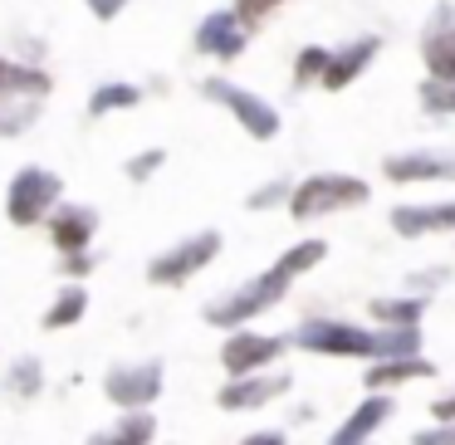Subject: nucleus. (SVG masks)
I'll return each instance as SVG.
<instances>
[{
	"mask_svg": "<svg viewBox=\"0 0 455 445\" xmlns=\"http://www.w3.org/2000/svg\"><path fill=\"white\" fill-rule=\"evenodd\" d=\"M323 259V240H304V245H294L284 259H279L269 274H259L255 284H245L240 294H230L226 304H216L211 308V323H240V318H250V314H259V308H269V304H279L284 298V289H289V279L299 274V269H308V265H318Z\"/></svg>",
	"mask_w": 455,
	"mask_h": 445,
	"instance_id": "nucleus-1",
	"label": "nucleus"
},
{
	"mask_svg": "<svg viewBox=\"0 0 455 445\" xmlns=\"http://www.w3.org/2000/svg\"><path fill=\"white\" fill-rule=\"evenodd\" d=\"M299 343L314 347V353H353V357H363V353H387V357L416 353V333H411V328H406V333L372 338V333H363V328H343V323H308L304 333H299Z\"/></svg>",
	"mask_w": 455,
	"mask_h": 445,
	"instance_id": "nucleus-2",
	"label": "nucleus"
},
{
	"mask_svg": "<svg viewBox=\"0 0 455 445\" xmlns=\"http://www.w3.org/2000/svg\"><path fill=\"white\" fill-rule=\"evenodd\" d=\"M357 201H367V181H357V177H314V181H304V187L294 191L289 211H294V220H314V216H323V211L357 206Z\"/></svg>",
	"mask_w": 455,
	"mask_h": 445,
	"instance_id": "nucleus-3",
	"label": "nucleus"
},
{
	"mask_svg": "<svg viewBox=\"0 0 455 445\" xmlns=\"http://www.w3.org/2000/svg\"><path fill=\"white\" fill-rule=\"evenodd\" d=\"M54 201H60V177H54V171H40V167H25V171H15V181H11L5 211H11L15 226H35Z\"/></svg>",
	"mask_w": 455,
	"mask_h": 445,
	"instance_id": "nucleus-4",
	"label": "nucleus"
},
{
	"mask_svg": "<svg viewBox=\"0 0 455 445\" xmlns=\"http://www.w3.org/2000/svg\"><path fill=\"white\" fill-rule=\"evenodd\" d=\"M206 99L226 103V108L250 128V138H275V132H279V113L269 108L265 99H255V93L235 89V83H226V79H206Z\"/></svg>",
	"mask_w": 455,
	"mask_h": 445,
	"instance_id": "nucleus-5",
	"label": "nucleus"
},
{
	"mask_svg": "<svg viewBox=\"0 0 455 445\" xmlns=\"http://www.w3.org/2000/svg\"><path fill=\"white\" fill-rule=\"evenodd\" d=\"M220 250V235L216 230H206V235H191L187 245H177V250H167L162 259H152V284H181L187 274H196L201 265H206L211 255Z\"/></svg>",
	"mask_w": 455,
	"mask_h": 445,
	"instance_id": "nucleus-6",
	"label": "nucleus"
},
{
	"mask_svg": "<svg viewBox=\"0 0 455 445\" xmlns=\"http://www.w3.org/2000/svg\"><path fill=\"white\" fill-rule=\"evenodd\" d=\"M162 392V367L148 362V367H118V372L108 377V396L118 406H142L152 401V396Z\"/></svg>",
	"mask_w": 455,
	"mask_h": 445,
	"instance_id": "nucleus-7",
	"label": "nucleus"
},
{
	"mask_svg": "<svg viewBox=\"0 0 455 445\" xmlns=\"http://www.w3.org/2000/svg\"><path fill=\"white\" fill-rule=\"evenodd\" d=\"M196 44H201L206 54H220V60H235V54L245 50V25H240L235 15H211V20L196 30Z\"/></svg>",
	"mask_w": 455,
	"mask_h": 445,
	"instance_id": "nucleus-8",
	"label": "nucleus"
},
{
	"mask_svg": "<svg viewBox=\"0 0 455 445\" xmlns=\"http://www.w3.org/2000/svg\"><path fill=\"white\" fill-rule=\"evenodd\" d=\"M445 25H435L426 35V69H431L435 83H455V25H451V11H441Z\"/></svg>",
	"mask_w": 455,
	"mask_h": 445,
	"instance_id": "nucleus-9",
	"label": "nucleus"
},
{
	"mask_svg": "<svg viewBox=\"0 0 455 445\" xmlns=\"http://www.w3.org/2000/svg\"><path fill=\"white\" fill-rule=\"evenodd\" d=\"M279 353V338H255V333H240L226 343V367L230 372H250V367L269 362Z\"/></svg>",
	"mask_w": 455,
	"mask_h": 445,
	"instance_id": "nucleus-10",
	"label": "nucleus"
},
{
	"mask_svg": "<svg viewBox=\"0 0 455 445\" xmlns=\"http://www.w3.org/2000/svg\"><path fill=\"white\" fill-rule=\"evenodd\" d=\"M396 235H421V230H451L455 226V206H402L392 216Z\"/></svg>",
	"mask_w": 455,
	"mask_h": 445,
	"instance_id": "nucleus-11",
	"label": "nucleus"
},
{
	"mask_svg": "<svg viewBox=\"0 0 455 445\" xmlns=\"http://www.w3.org/2000/svg\"><path fill=\"white\" fill-rule=\"evenodd\" d=\"M372 54H377V40H357L353 50H343L338 60H328L323 83H328V89H343L347 79H357V74H363V64L372 60Z\"/></svg>",
	"mask_w": 455,
	"mask_h": 445,
	"instance_id": "nucleus-12",
	"label": "nucleus"
},
{
	"mask_svg": "<svg viewBox=\"0 0 455 445\" xmlns=\"http://www.w3.org/2000/svg\"><path fill=\"white\" fill-rule=\"evenodd\" d=\"M392 181H421V177H455V157H396L387 162Z\"/></svg>",
	"mask_w": 455,
	"mask_h": 445,
	"instance_id": "nucleus-13",
	"label": "nucleus"
},
{
	"mask_svg": "<svg viewBox=\"0 0 455 445\" xmlns=\"http://www.w3.org/2000/svg\"><path fill=\"white\" fill-rule=\"evenodd\" d=\"M89 235H93V211H84V206H64L60 216H54V245L79 250Z\"/></svg>",
	"mask_w": 455,
	"mask_h": 445,
	"instance_id": "nucleus-14",
	"label": "nucleus"
},
{
	"mask_svg": "<svg viewBox=\"0 0 455 445\" xmlns=\"http://www.w3.org/2000/svg\"><path fill=\"white\" fill-rule=\"evenodd\" d=\"M382 416H387V401H367V406H363V411H357V416H353V421H347V425H343V431H338V435H333V445H357V441H363V435H367V431H372V425H377V421H382Z\"/></svg>",
	"mask_w": 455,
	"mask_h": 445,
	"instance_id": "nucleus-15",
	"label": "nucleus"
},
{
	"mask_svg": "<svg viewBox=\"0 0 455 445\" xmlns=\"http://www.w3.org/2000/svg\"><path fill=\"white\" fill-rule=\"evenodd\" d=\"M15 89H25L30 99H40V93L50 89V79H44V74H35V69H15V64H0V93H15Z\"/></svg>",
	"mask_w": 455,
	"mask_h": 445,
	"instance_id": "nucleus-16",
	"label": "nucleus"
},
{
	"mask_svg": "<svg viewBox=\"0 0 455 445\" xmlns=\"http://www.w3.org/2000/svg\"><path fill=\"white\" fill-rule=\"evenodd\" d=\"M275 392H284V382H235V386L220 392V401L226 406H255V401H265V396H275Z\"/></svg>",
	"mask_w": 455,
	"mask_h": 445,
	"instance_id": "nucleus-17",
	"label": "nucleus"
},
{
	"mask_svg": "<svg viewBox=\"0 0 455 445\" xmlns=\"http://www.w3.org/2000/svg\"><path fill=\"white\" fill-rule=\"evenodd\" d=\"M138 99H142V93L132 89V83H108V89L93 93L89 108H93V113H113V108H128V103H138Z\"/></svg>",
	"mask_w": 455,
	"mask_h": 445,
	"instance_id": "nucleus-18",
	"label": "nucleus"
},
{
	"mask_svg": "<svg viewBox=\"0 0 455 445\" xmlns=\"http://www.w3.org/2000/svg\"><path fill=\"white\" fill-rule=\"evenodd\" d=\"M79 314H84V289H64L60 304L44 314V323H50V328H64V323H74Z\"/></svg>",
	"mask_w": 455,
	"mask_h": 445,
	"instance_id": "nucleus-19",
	"label": "nucleus"
},
{
	"mask_svg": "<svg viewBox=\"0 0 455 445\" xmlns=\"http://www.w3.org/2000/svg\"><path fill=\"white\" fill-rule=\"evenodd\" d=\"M152 435V421L148 416H132V421H123L113 435H103V441H93V445H142Z\"/></svg>",
	"mask_w": 455,
	"mask_h": 445,
	"instance_id": "nucleus-20",
	"label": "nucleus"
},
{
	"mask_svg": "<svg viewBox=\"0 0 455 445\" xmlns=\"http://www.w3.org/2000/svg\"><path fill=\"white\" fill-rule=\"evenodd\" d=\"M402 377H431V367H421V362H392V367H377L367 382L382 386V382H402Z\"/></svg>",
	"mask_w": 455,
	"mask_h": 445,
	"instance_id": "nucleus-21",
	"label": "nucleus"
},
{
	"mask_svg": "<svg viewBox=\"0 0 455 445\" xmlns=\"http://www.w3.org/2000/svg\"><path fill=\"white\" fill-rule=\"evenodd\" d=\"M328 69V54L323 50H304L299 54V79H314V74Z\"/></svg>",
	"mask_w": 455,
	"mask_h": 445,
	"instance_id": "nucleus-22",
	"label": "nucleus"
},
{
	"mask_svg": "<svg viewBox=\"0 0 455 445\" xmlns=\"http://www.w3.org/2000/svg\"><path fill=\"white\" fill-rule=\"evenodd\" d=\"M421 314V304H377V318H396V323H411Z\"/></svg>",
	"mask_w": 455,
	"mask_h": 445,
	"instance_id": "nucleus-23",
	"label": "nucleus"
},
{
	"mask_svg": "<svg viewBox=\"0 0 455 445\" xmlns=\"http://www.w3.org/2000/svg\"><path fill=\"white\" fill-rule=\"evenodd\" d=\"M162 167V152H148V157H138V162H128V171H132V181H142V177H152V171Z\"/></svg>",
	"mask_w": 455,
	"mask_h": 445,
	"instance_id": "nucleus-24",
	"label": "nucleus"
},
{
	"mask_svg": "<svg viewBox=\"0 0 455 445\" xmlns=\"http://www.w3.org/2000/svg\"><path fill=\"white\" fill-rule=\"evenodd\" d=\"M269 5H279V0H240V15H235V20H240V25H245V20H259Z\"/></svg>",
	"mask_w": 455,
	"mask_h": 445,
	"instance_id": "nucleus-25",
	"label": "nucleus"
},
{
	"mask_svg": "<svg viewBox=\"0 0 455 445\" xmlns=\"http://www.w3.org/2000/svg\"><path fill=\"white\" fill-rule=\"evenodd\" d=\"M426 103H431V108H451L455 113V89H426Z\"/></svg>",
	"mask_w": 455,
	"mask_h": 445,
	"instance_id": "nucleus-26",
	"label": "nucleus"
},
{
	"mask_svg": "<svg viewBox=\"0 0 455 445\" xmlns=\"http://www.w3.org/2000/svg\"><path fill=\"white\" fill-rule=\"evenodd\" d=\"M89 5H93V15H99V20H113V15L128 5V0H89Z\"/></svg>",
	"mask_w": 455,
	"mask_h": 445,
	"instance_id": "nucleus-27",
	"label": "nucleus"
},
{
	"mask_svg": "<svg viewBox=\"0 0 455 445\" xmlns=\"http://www.w3.org/2000/svg\"><path fill=\"white\" fill-rule=\"evenodd\" d=\"M416 445H455V431H421Z\"/></svg>",
	"mask_w": 455,
	"mask_h": 445,
	"instance_id": "nucleus-28",
	"label": "nucleus"
},
{
	"mask_svg": "<svg viewBox=\"0 0 455 445\" xmlns=\"http://www.w3.org/2000/svg\"><path fill=\"white\" fill-rule=\"evenodd\" d=\"M284 196V187H269V191H259V196H250V206H269V201H279Z\"/></svg>",
	"mask_w": 455,
	"mask_h": 445,
	"instance_id": "nucleus-29",
	"label": "nucleus"
},
{
	"mask_svg": "<svg viewBox=\"0 0 455 445\" xmlns=\"http://www.w3.org/2000/svg\"><path fill=\"white\" fill-rule=\"evenodd\" d=\"M435 416H445V421H451V416H455V396H451V401H441V406H435Z\"/></svg>",
	"mask_w": 455,
	"mask_h": 445,
	"instance_id": "nucleus-30",
	"label": "nucleus"
},
{
	"mask_svg": "<svg viewBox=\"0 0 455 445\" xmlns=\"http://www.w3.org/2000/svg\"><path fill=\"white\" fill-rule=\"evenodd\" d=\"M245 445H279V435H255V441H245Z\"/></svg>",
	"mask_w": 455,
	"mask_h": 445,
	"instance_id": "nucleus-31",
	"label": "nucleus"
}]
</instances>
